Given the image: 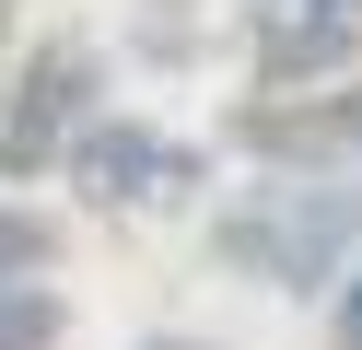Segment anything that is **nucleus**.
I'll list each match as a JSON object with an SVG mask.
<instances>
[{
    "mask_svg": "<svg viewBox=\"0 0 362 350\" xmlns=\"http://www.w3.org/2000/svg\"><path fill=\"white\" fill-rule=\"evenodd\" d=\"M362 245V187H245L234 210L211 222V257L245 280H269V292H327L339 269H351Z\"/></svg>",
    "mask_w": 362,
    "mask_h": 350,
    "instance_id": "1",
    "label": "nucleus"
},
{
    "mask_svg": "<svg viewBox=\"0 0 362 350\" xmlns=\"http://www.w3.org/2000/svg\"><path fill=\"white\" fill-rule=\"evenodd\" d=\"M59 175H71L94 210H164V199H187V187L211 175V152L175 140V129H141V117H105L94 105L71 140H59Z\"/></svg>",
    "mask_w": 362,
    "mask_h": 350,
    "instance_id": "2",
    "label": "nucleus"
},
{
    "mask_svg": "<svg viewBox=\"0 0 362 350\" xmlns=\"http://www.w3.org/2000/svg\"><path fill=\"white\" fill-rule=\"evenodd\" d=\"M234 152L281 163V175H339L362 152V82L315 70V82H257L234 105Z\"/></svg>",
    "mask_w": 362,
    "mask_h": 350,
    "instance_id": "3",
    "label": "nucleus"
},
{
    "mask_svg": "<svg viewBox=\"0 0 362 350\" xmlns=\"http://www.w3.org/2000/svg\"><path fill=\"white\" fill-rule=\"evenodd\" d=\"M362 0H257L245 12V59L257 82H315V70H351Z\"/></svg>",
    "mask_w": 362,
    "mask_h": 350,
    "instance_id": "4",
    "label": "nucleus"
},
{
    "mask_svg": "<svg viewBox=\"0 0 362 350\" xmlns=\"http://www.w3.org/2000/svg\"><path fill=\"white\" fill-rule=\"evenodd\" d=\"M59 163V117L35 105L12 70H0V187H24V175H47Z\"/></svg>",
    "mask_w": 362,
    "mask_h": 350,
    "instance_id": "5",
    "label": "nucleus"
},
{
    "mask_svg": "<svg viewBox=\"0 0 362 350\" xmlns=\"http://www.w3.org/2000/svg\"><path fill=\"white\" fill-rule=\"evenodd\" d=\"M59 327H71V303L47 280H0V350H59Z\"/></svg>",
    "mask_w": 362,
    "mask_h": 350,
    "instance_id": "6",
    "label": "nucleus"
},
{
    "mask_svg": "<svg viewBox=\"0 0 362 350\" xmlns=\"http://www.w3.org/2000/svg\"><path fill=\"white\" fill-rule=\"evenodd\" d=\"M47 257H59V233L24 199H0V280H47Z\"/></svg>",
    "mask_w": 362,
    "mask_h": 350,
    "instance_id": "7",
    "label": "nucleus"
},
{
    "mask_svg": "<svg viewBox=\"0 0 362 350\" xmlns=\"http://www.w3.org/2000/svg\"><path fill=\"white\" fill-rule=\"evenodd\" d=\"M327 339H339V350H362V269L327 292Z\"/></svg>",
    "mask_w": 362,
    "mask_h": 350,
    "instance_id": "8",
    "label": "nucleus"
},
{
    "mask_svg": "<svg viewBox=\"0 0 362 350\" xmlns=\"http://www.w3.org/2000/svg\"><path fill=\"white\" fill-rule=\"evenodd\" d=\"M152 350H199V339H152Z\"/></svg>",
    "mask_w": 362,
    "mask_h": 350,
    "instance_id": "9",
    "label": "nucleus"
},
{
    "mask_svg": "<svg viewBox=\"0 0 362 350\" xmlns=\"http://www.w3.org/2000/svg\"><path fill=\"white\" fill-rule=\"evenodd\" d=\"M0 35H12V0H0Z\"/></svg>",
    "mask_w": 362,
    "mask_h": 350,
    "instance_id": "10",
    "label": "nucleus"
}]
</instances>
